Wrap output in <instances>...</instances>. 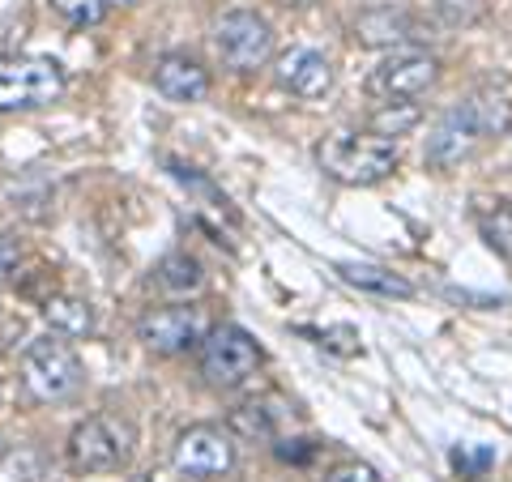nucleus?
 <instances>
[{
  "label": "nucleus",
  "mask_w": 512,
  "mask_h": 482,
  "mask_svg": "<svg viewBox=\"0 0 512 482\" xmlns=\"http://www.w3.org/2000/svg\"><path fill=\"white\" fill-rule=\"evenodd\" d=\"M508 128H512V90L504 82H483L431 124L423 158L436 171H453L470 163L491 137H504Z\"/></svg>",
  "instance_id": "nucleus-1"
},
{
  "label": "nucleus",
  "mask_w": 512,
  "mask_h": 482,
  "mask_svg": "<svg viewBox=\"0 0 512 482\" xmlns=\"http://www.w3.org/2000/svg\"><path fill=\"white\" fill-rule=\"evenodd\" d=\"M316 163L329 180L367 188V184L389 180L397 171V141L376 133H329L316 146Z\"/></svg>",
  "instance_id": "nucleus-2"
},
{
  "label": "nucleus",
  "mask_w": 512,
  "mask_h": 482,
  "mask_svg": "<svg viewBox=\"0 0 512 482\" xmlns=\"http://www.w3.org/2000/svg\"><path fill=\"white\" fill-rule=\"evenodd\" d=\"M69 77L52 56H0V111H39L52 107Z\"/></svg>",
  "instance_id": "nucleus-3"
},
{
  "label": "nucleus",
  "mask_w": 512,
  "mask_h": 482,
  "mask_svg": "<svg viewBox=\"0 0 512 482\" xmlns=\"http://www.w3.org/2000/svg\"><path fill=\"white\" fill-rule=\"evenodd\" d=\"M86 367L73 355L69 342L60 337H39V342L26 346L22 355V384L35 401H64L82 389Z\"/></svg>",
  "instance_id": "nucleus-4"
},
{
  "label": "nucleus",
  "mask_w": 512,
  "mask_h": 482,
  "mask_svg": "<svg viewBox=\"0 0 512 482\" xmlns=\"http://www.w3.org/2000/svg\"><path fill=\"white\" fill-rule=\"evenodd\" d=\"M128 453H133V427L124 419H111V414H90L69 436V461H73V470H82V474L120 470Z\"/></svg>",
  "instance_id": "nucleus-5"
},
{
  "label": "nucleus",
  "mask_w": 512,
  "mask_h": 482,
  "mask_svg": "<svg viewBox=\"0 0 512 482\" xmlns=\"http://www.w3.org/2000/svg\"><path fill=\"white\" fill-rule=\"evenodd\" d=\"M261 367V346L239 329V325H218L205 333L201 342V372L218 389H239L244 380L256 376Z\"/></svg>",
  "instance_id": "nucleus-6"
},
{
  "label": "nucleus",
  "mask_w": 512,
  "mask_h": 482,
  "mask_svg": "<svg viewBox=\"0 0 512 482\" xmlns=\"http://www.w3.org/2000/svg\"><path fill=\"white\" fill-rule=\"evenodd\" d=\"M214 47H218L222 64H231L239 73L261 69V64L274 56V26L252 9H231V13H222L214 26Z\"/></svg>",
  "instance_id": "nucleus-7"
},
{
  "label": "nucleus",
  "mask_w": 512,
  "mask_h": 482,
  "mask_svg": "<svg viewBox=\"0 0 512 482\" xmlns=\"http://www.w3.org/2000/svg\"><path fill=\"white\" fill-rule=\"evenodd\" d=\"M171 461H175V470L188 478H222L235 470V444L227 431L214 423H192L175 436Z\"/></svg>",
  "instance_id": "nucleus-8"
},
{
  "label": "nucleus",
  "mask_w": 512,
  "mask_h": 482,
  "mask_svg": "<svg viewBox=\"0 0 512 482\" xmlns=\"http://www.w3.org/2000/svg\"><path fill=\"white\" fill-rule=\"evenodd\" d=\"M440 77V60L431 52H419V47H397L389 52L376 73L367 77V90L380 94V99H419L423 90L436 86Z\"/></svg>",
  "instance_id": "nucleus-9"
},
{
  "label": "nucleus",
  "mask_w": 512,
  "mask_h": 482,
  "mask_svg": "<svg viewBox=\"0 0 512 482\" xmlns=\"http://www.w3.org/2000/svg\"><path fill=\"white\" fill-rule=\"evenodd\" d=\"M137 337L154 350V355H180V350L205 342V312L201 308H184V303L154 308V312L141 316Z\"/></svg>",
  "instance_id": "nucleus-10"
},
{
  "label": "nucleus",
  "mask_w": 512,
  "mask_h": 482,
  "mask_svg": "<svg viewBox=\"0 0 512 482\" xmlns=\"http://www.w3.org/2000/svg\"><path fill=\"white\" fill-rule=\"evenodd\" d=\"M274 77L295 99H325L333 90V64L316 47H291V52H282L274 64Z\"/></svg>",
  "instance_id": "nucleus-11"
},
{
  "label": "nucleus",
  "mask_w": 512,
  "mask_h": 482,
  "mask_svg": "<svg viewBox=\"0 0 512 482\" xmlns=\"http://www.w3.org/2000/svg\"><path fill=\"white\" fill-rule=\"evenodd\" d=\"M355 39L363 47H380V52H397L414 39H423V26L402 5H372L355 18Z\"/></svg>",
  "instance_id": "nucleus-12"
},
{
  "label": "nucleus",
  "mask_w": 512,
  "mask_h": 482,
  "mask_svg": "<svg viewBox=\"0 0 512 482\" xmlns=\"http://www.w3.org/2000/svg\"><path fill=\"white\" fill-rule=\"evenodd\" d=\"M154 86L167 94L171 103H201L210 94V73L201 69L192 56H158L154 60Z\"/></svg>",
  "instance_id": "nucleus-13"
},
{
  "label": "nucleus",
  "mask_w": 512,
  "mask_h": 482,
  "mask_svg": "<svg viewBox=\"0 0 512 482\" xmlns=\"http://www.w3.org/2000/svg\"><path fill=\"white\" fill-rule=\"evenodd\" d=\"M338 273H342V282L359 286V291H367V295H380V299H414V295H419L410 278H402V273H393V269H384V265L342 261Z\"/></svg>",
  "instance_id": "nucleus-14"
},
{
  "label": "nucleus",
  "mask_w": 512,
  "mask_h": 482,
  "mask_svg": "<svg viewBox=\"0 0 512 482\" xmlns=\"http://www.w3.org/2000/svg\"><path fill=\"white\" fill-rule=\"evenodd\" d=\"M154 286H158L163 295L184 299V295H197V291H201V286H205V273H201V265L192 261L188 252H171V256H163V261H158Z\"/></svg>",
  "instance_id": "nucleus-15"
},
{
  "label": "nucleus",
  "mask_w": 512,
  "mask_h": 482,
  "mask_svg": "<svg viewBox=\"0 0 512 482\" xmlns=\"http://www.w3.org/2000/svg\"><path fill=\"white\" fill-rule=\"evenodd\" d=\"M43 320L60 337H90L94 333V308L77 295H56L43 303Z\"/></svg>",
  "instance_id": "nucleus-16"
},
{
  "label": "nucleus",
  "mask_w": 512,
  "mask_h": 482,
  "mask_svg": "<svg viewBox=\"0 0 512 482\" xmlns=\"http://www.w3.org/2000/svg\"><path fill=\"white\" fill-rule=\"evenodd\" d=\"M419 120H423V107L414 99H384L372 111V133L397 141V137H406L410 128H419Z\"/></svg>",
  "instance_id": "nucleus-17"
},
{
  "label": "nucleus",
  "mask_w": 512,
  "mask_h": 482,
  "mask_svg": "<svg viewBox=\"0 0 512 482\" xmlns=\"http://www.w3.org/2000/svg\"><path fill=\"white\" fill-rule=\"evenodd\" d=\"M227 427L239 440H274L278 436V410H269V401H244L231 410Z\"/></svg>",
  "instance_id": "nucleus-18"
},
{
  "label": "nucleus",
  "mask_w": 512,
  "mask_h": 482,
  "mask_svg": "<svg viewBox=\"0 0 512 482\" xmlns=\"http://www.w3.org/2000/svg\"><path fill=\"white\" fill-rule=\"evenodd\" d=\"M478 235L504 265H512V201H495L491 210L478 214Z\"/></svg>",
  "instance_id": "nucleus-19"
},
{
  "label": "nucleus",
  "mask_w": 512,
  "mask_h": 482,
  "mask_svg": "<svg viewBox=\"0 0 512 482\" xmlns=\"http://www.w3.org/2000/svg\"><path fill=\"white\" fill-rule=\"evenodd\" d=\"M423 9L444 30H466L483 18V0H423Z\"/></svg>",
  "instance_id": "nucleus-20"
},
{
  "label": "nucleus",
  "mask_w": 512,
  "mask_h": 482,
  "mask_svg": "<svg viewBox=\"0 0 512 482\" xmlns=\"http://www.w3.org/2000/svg\"><path fill=\"white\" fill-rule=\"evenodd\" d=\"M52 9L60 13L69 26H99L107 18V0H52Z\"/></svg>",
  "instance_id": "nucleus-21"
},
{
  "label": "nucleus",
  "mask_w": 512,
  "mask_h": 482,
  "mask_svg": "<svg viewBox=\"0 0 512 482\" xmlns=\"http://www.w3.org/2000/svg\"><path fill=\"white\" fill-rule=\"evenodd\" d=\"M491 465H495V453L487 444H461V448H453V470L461 478H483Z\"/></svg>",
  "instance_id": "nucleus-22"
},
{
  "label": "nucleus",
  "mask_w": 512,
  "mask_h": 482,
  "mask_svg": "<svg viewBox=\"0 0 512 482\" xmlns=\"http://www.w3.org/2000/svg\"><path fill=\"white\" fill-rule=\"evenodd\" d=\"M303 337H316L320 350H333V355H359V333L350 325H333V329H299Z\"/></svg>",
  "instance_id": "nucleus-23"
},
{
  "label": "nucleus",
  "mask_w": 512,
  "mask_h": 482,
  "mask_svg": "<svg viewBox=\"0 0 512 482\" xmlns=\"http://www.w3.org/2000/svg\"><path fill=\"white\" fill-rule=\"evenodd\" d=\"M325 482H380V474L367 470V465H342V470H333Z\"/></svg>",
  "instance_id": "nucleus-24"
},
{
  "label": "nucleus",
  "mask_w": 512,
  "mask_h": 482,
  "mask_svg": "<svg viewBox=\"0 0 512 482\" xmlns=\"http://www.w3.org/2000/svg\"><path fill=\"white\" fill-rule=\"evenodd\" d=\"M13 261H18V248L9 244L5 235H0V278H9V269H13Z\"/></svg>",
  "instance_id": "nucleus-25"
},
{
  "label": "nucleus",
  "mask_w": 512,
  "mask_h": 482,
  "mask_svg": "<svg viewBox=\"0 0 512 482\" xmlns=\"http://www.w3.org/2000/svg\"><path fill=\"white\" fill-rule=\"evenodd\" d=\"M111 5H128V0H107V9H111Z\"/></svg>",
  "instance_id": "nucleus-26"
}]
</instances>
